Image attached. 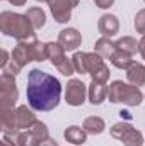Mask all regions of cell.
<instances>
[{"label":"cell","instance_id":"cell-1","mask_svg":"<svg viewBox=\"0 0 145 146\" xmlns=\"http://www.w3.org/2000/svg\"><path fill=\"white\" fill-rule=\"evenodd\" d=\"M26 97L29 107L36 112H50L56 109L62 100V83L56 76L33 68L28 73Z\"/></svg>","mask_w":145,"mask_h":146},{"label":"cell","instance_id":"cell-2","mask_svg":"<svg viewBox=\"0 0 145 146\" xmlns=\"http://www.w3.org/2000/svg\"><path fill=\"white\" fill-rule=\"evenodd\" d=\"M0 31L3 36L14 37L19 41L36 39L34 26L26 14H17L10 10H3L0 14Z\"/></svg>","mask_w":145,"mask_h":146},{"label":"cell","instance_id":"cell-3","mask_svg":"<svg viewBox=\"0 0 145 146\" xmlns=\"http://www.w3.org/2000/svg\"><path fill=\"white\" fill-rule=\"evenodd\" d=\"M2 138L7 139L12 146H41L50 138V131H48V126L44 122L38 121L29 129L2 133Z\"/></svg>","mask_w":145,"mask_h":146},{"label":"cell","instance_id":"cell-4","mask_svg":"<svg viewBox=\"0 0 145 146\" xmlns=\"http://www.w3.org/2000/svg\"><path fill=\"white\" fill-rule=\"evenodd\" d=\"M108 99L113 104H125L128 107H137L144 102V94L140 87H135L123 80H114L108 87Z\"/></svg>","mask_w":145,"mask_h":146},{"label":"cell","instance_id":"cell-5","mask_svg":"<svg viewBox=\"0 0 145 146\" xmlns=\"http://www.w3.org/2000/svg\"><path fill=\"white\" fill-rule=\"evenodd\" d=\"M109 133H111V136L114 139L121 141L123 146H142L145 141L144 134L137 127H133L130 122H125V121L113 124Z\"/></svg>","mask_w":145,"mask_h":146},{"label":"cell","instance_id":"cell-6","mask_svg":"<svg viewBox=\"0 0 145 146\" xmlns=\"http://www.w3.org/2000/svg\"><path fill=\"white\" fill-rule=\"evenodd\" d=\"M19 99V90L15 83V76L2 73L0 76V106L2 109H14Z\"/></svg>","mask_w":145,"mask_h":146},{"label":"cell","instance_id":"cell-7","mask_svg":"<svg viewBox=\"0 0 145 146\" xmlns=\"http://www.w3.org/2000/svg\"><path fill=\"white\" fill-rule=\"evenodd\" d=\"M72 63L75 73L80 75H91L94 70H97L103 63L104 58H101L97 53H84V51H77L72 56Z\"/></svg>","mask_w":145,"mask_h":146},{"label":"cell","instance_id":"cell-8","mask_svg":"<svg viewBox=\"0 0 145 146\" xmlns=\"http://www.w3.org/2000/svg\"><path fill=\"white\" fill-rule=\"evenodd\" d=\"M85 100H87V85L79 78H70L68 83L65 85V102L72 107H79Z\"/></svg>","mask_w":145,"mask_h":146},{"label":"cell","instance_id":"cell-9","mask_svg":"<svg viewBox=\"0 0 145 146\" xmlns=\"http://www.w3.org/2000/svg\"><path fill=\"white\" fill-rule=\"evenodd\" d=\"M80 0H50V10L58 24H67L72 19V10L79 5Z\"/></svg>","mask_w":145,"mask_h":146},{"label":"cell","instance_id":"cell-10","mask_svg":"<svg viewBox=\"0 0 145 146\" xmlns=\"http://www.w3.org/2000/svg\"><path fill=\"white\" fill-rule=\"evenodd\" d=\"M36 122L38 119L33 107H28V106H17L15 107V131L29 129Z\"/></svg>","mask_w":145,"mask_h":146},{"label":"cell","instance_id":"cell-11","mask_svg":"<svg viewBox=\"0 0 145 146\" xmlns=\"http://www.w3.org/2000/svg\"><path fill=\"white\" fill-rule=\"evenodd\" d=\"M58 42L65 48V51H75L82 44V34L75 27H65L58 34Z\"/></svg>","mask_w":145,"mask_h":146},{"label":"cell","instance_id":"cell-12","mask_svg":"<svg viewBox=\"0 0 145 146\" xmlns=\"http://www.w3.org/2000/svg\"><path fill=\"white\" fill-rule=\"evenodd\" d=\"M97 31L101 33L103 37H109L111 39L113 36H116L119 33V21H118V17L113 15V14L101 15L99 21H97Z\"/></svg>","mask_w":145,"mask_h":146},{"label":"cell","instance_id":"cell-13","mask_svg":"<svg viewBox=\"0 0 145 146\" xmlns=\"http://www.w3.org/2000/svg\"><path fill=\"white\" fill-rule=\"evenodd\" d=\"M87 97H89V102L92 106H101L108 99V85L92 80L91 85L87 87Z\"/></svg>","mask_w":145,"mask_h":146},{"label":"cell","instance_id":"cell-14","mask_svg":"<svg viewBox=\"0 0 145 146\" xmlns=\"http://www.w3.org/2000/svg\"><path fill=\"white\" fill-rule=\"evenodd\" d=\"M10 54H12V60H14L21 68H24L28 63L33 61V58H31V51H29V41H19L17 46L12 49Z\"/></svg>","mask_w":145,"mask_h":146},{"label":"cell","instance_id":"cell-15","mask_svg":"<svg viewBox=\"0 0 145 146\" xmlns=\"http://www.w3.org/2000/svg\"><path fill=\"white\" fill-rule=\"evenodd\" d=\"M126 80L128 83L135 85V87H144L145 85V65L133 61L130 65V68L126 70Z\"/></svg>","mask_w":145,"mask_h":146},{"label":"cell","instance_id":"cell-16","mask_svg":"<svg viewBox=\"0 0 145 146\" xmlns=\"http://www.w3.org/2000/svg\"><path fill=\"white\" fill-rule=\"evenodd\" d=\"M46 53H48V60L51 61L53 66H58L63 60H67V51L65 48L56 41V42H46Z\"/></svg>","mask_w":145,"mask_h":146},{"label":"cell","instance_id":"cell-17","mask_svg":"<svg viewBox=\"0 0 145 146\" xmlns=\"http://www.w3.org/2000/svg\"><path fill=\"white\" fill-rule=\"evenodd\" d=\"M82 127L85 129L87 134L97 136V134H103V133H104V129H106V122H104V119L99 117V115H89V117L84 119Z\"/></svg>","mask_w":145,"mask_h":146},{"label":"cell","instance_id":"cell-18","mask_svg":"<svg viewBox=\"0 0 145 146\" xmlns=\"http://www.w3.org/2000/svg\"><path fill=\"white\" fill-rule=\"evenodd\" d=\"M63 136H65V139L73 146L85 145V141H87V133H85V129L80 127V126H68V127L65 129Z\"/></svg>","mask_w":145,"mask_h":146},{"label":"cell","instance_id":"cell-19","mask_svg":"<svg viewBox=\"0 0 145 146\" xmlns=\"http://www.w3.org/2000/svg\"><path fill=\"white\" fill-rule=\"evenodd\" d=\"M114 51H116V44L109 37H99L96 41V44H94V53H97L104 60H109Z\"/></svg>","mask_w":145,"mask_h":146},{"label":"cell","instance_id":"cell-20","mask_svg":"<svg viewBox=\"0 0 145 146\" xmlns=\"http://www.w3.org/2000/svg\"><path fill=\"white\" fill-rule=\"evenodd\" d=\"M114 44H116V49H119L123 53H128L130 56H133V54L138 53V41L132 36L119 37L118 41H114Z\"/></svg>","mask_w":145,"mask_h":146},{"label":"cell","instance_id":"cell-21","mask_svg":"<svg viewBox=\"0 0 145 146\" xmlns=\"http://www.w3.org/2000/svg\"><path fill=\"white\" fill-rule=\"evenodd\" d=\"M109 61H111V65H113L114 68H118V70H128L130 65L133 63L132 56H130L128 53L119 51V49H116V51L113 53V56L109 58Z\"/></svg>","mask_w":145,"mask_h":146},{"label":"cell","instance_id":"cell-22","mask_svg":"<svg viewBox=\"0 0 145 146\" xmlns=\"http://www.w3.org/2000/svg\"><path fill=\"white\" fill-rule=\"evenodd\" d=\"M26 15H28L29 21L33 22L34 29H41V27L46 24V14H44V10H43L41 7H31V9H28Z\"/></svg>","mask_w":145,"mask_h":146},{"label":"cell","instance_id":"cell-23","mask_svg":"<svg viewBox=\"0 0 145 146\" xmlns=\"http://www.w3.org/2000/svg\"><path fill=\"white\" fill-rule=\"evenodd\" d=\"M109 75H111V72H109V66L106 65V63H103L97 70H94V72L91 73V78L94 80V82H101V83H108L109 80Z\"/></svg>","mask_w":145,"mask_h":146},{"label":"cell","instance_id":"cell-24","mask_svg":"<svg viewBox=\"0 0 145 146\" xmlns=\"http://www.w3.org/2000/svg\"><path fill=\"white\" fill-rule=\"evenodd\" d=\"M0 68H2V73H7V75H12V76H17L19 73H21V66L12 60V54H10V58L3 63V65H0Z\"/></svg>","mask_w":145,"mask_h":146},{"label":"cell","instance_id":"cell-25","mask_svg":"<svg viewBox=\"0 0 145 146\" xmlns=\"http://www.w3.org/2000/svg\"><path fill=\"white\" fill-rule=\"evenodd\" d=\"M56 70H58V73H62L63 76H72L73 73H75V68H73V63H72V58L68 60H63L58 66H55Z\"/></svg>","mask_w":145,"mask_h":146},{"label":"cell","instance_id":"cell-26","mask_svg":"<svg viewBox=\"0 0 145 146\" xmlns=\"http://www.w3.org/2000/svg\"><path fill=\"white\" fill-rule=\"evenodd\" d=\"M133 26H135V31L138 34H145V9L138 10L137 15H135V21H133Z\"/></svg>","mask_w":145,"mask_h":146},{"label":"cell","instance_id":"cell-27","mask_svg":"<svg viewBox=\"0 0 145 146\" xmlns=\"http://www.w3.org/2000/svg\"><path fill=\"white\" fill-rule=\"evenodd\" d=\"M94 3H96V7H99V9L106 10V9H109V7H113L114 0H94Z\"/></svg>","mask_w":145,"mask_h":146},{"label":"cell","instance_id":"cell-28","mask_svg":"<svg viewBox=\"0 0 145 146\" xmlns=\"http://www.w3.org/2000/svg\"><path fill=\"white\" fill-rule=\"evenodd\" d=\"M138 53H140V56L145 60V34L140 37V41H138Z\"/></svg>","mask_w":145,"mask_h":146},{"label":"cell","instance_id":"cell-29","mask_svg":"<svg viewBox=\"0 0 145 146\" xmlns=\"http://www.w3.org/2000/svg\"><path fill=\"white\" fill-rule=\"evenodd\" d=\"M5 2H9V3L14 5V7H22V5L28 3V0H5Z\"/></svg>","mask_w":145,"mask_h":146},{"label":"cell","instance_id":"cell-30","mask_svg":"<svg viewBox=\"0 0 145 146\" xmlns=\"http://www.w3.org/2000/svg\"><path fill=\"white\" fill-rule=\"evenodd\" d=\"M41 146H60V145H58V141H55L53 138H48V139H46Z\"/></svg>","mask_w":145,"mask_h":146},{"label":"cell","instance_id":"cell-31","mask_svg":"<svg viewBox=\"0 0 145 146\" xmlns=\"http://www.w3.org/2000/svg\"><path fill=\"white\" fill-rule=\"evenodd\" d=\"M119 115H121V119H132V115H130L128 110H119Z\"/></svg>","mask_w":145,"mask_h":146},{"label":"cell","instance_id":"cell-32","mask_svg":"<svg viewBox=\"0 0 145 146\" xmlns=\"http://www.w3.org/2000/svg\"><path fill=\"white\" fill-rule=\"evenodd\" d=\"M2 146H12V145H10L7 139H3V138H2Z\"/></svg>","mask_w":145,"mask_h":146},{"label":"cell","instance_id":"cell-33","mask_svg":"<svg viewBox=\"0 0 145 146\" xmlns=\"http://www.w3.org/2000/svg\"><path fill=\"white\" fill-rule=\"evenodd\" d=\"M36 2H39V3H48L50 0H36Z\"/></svg>","mask_w":145,"mask_h":146},{"label":"cell","instance_id":"cell-34","mask_svg":"<svg viewBox=\"0 0 145 146\" xmlns=\"http://www.w3.org/2000/svg\"><path fill=\"white\" fill-rule=\"evenodd\" d=\"M144 138H145V136H144Z\"/></svg>","mask_w":145,"mask_h":146},{"label":"cell","instance_id":"cell-35","mask_svg":"<svg viewBox=\"0 0 145 146\" xmlns=\"http://www.w3.org/2000/svg\"><path fill=\"white\" fill-rule=\"evenodd\" d=\"M144 2H145V0H144Z\"/></svg>","mask_w":145,"mask_h":146}]
</instances>
